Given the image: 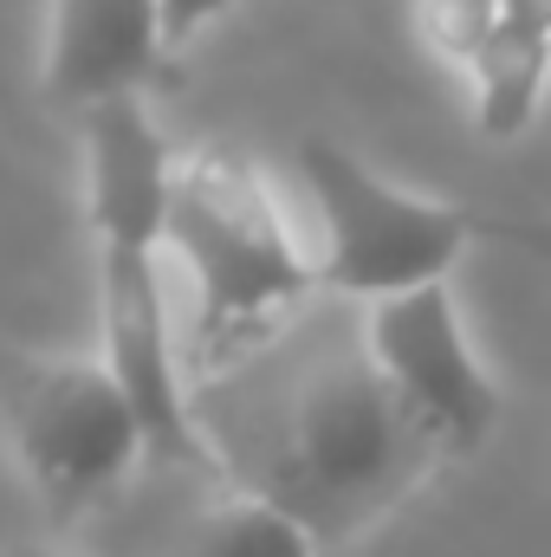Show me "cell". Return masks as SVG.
Wrapping results in <instances>:
<instances>
[{"instance_id":"obj_2","label":"cell","mask_w":551,"mask_h":557,"mask_svg":"<svg viewBox=\"0 0 551 557\" xmlns=\"http://www.w3.org/2000/svg\"><path fill=\"white\" fill-rule=\"evenodd\" d=\"M162 247L195 278L188 370L201 383L260 357L318 285V267H305V253L292 247L260 169L221 143L175 162Z\"/></svg>"},{"instance_id":"obj_4","label":"cell","mask_w":551,"mask_h":557,"mask_svg":"<svg viewBox=\"0 0 551 557\" xmlns=\"http://www.w3.org/2000/svg\"><path fill=\"white\" fill-rule=\"evenodd\" d=\"M0 416L13 454L52 519L98 506L143 447V421L105 357H20L0 376Z\"/></svg>"},{"instance_id":"obj_12","label":"cell","mask_w":551,"mask_h":557,"mask_svg":"<svg viewBox=\"0 0 551 557\" xmlns=\"http://www.w3.org/2000/svg\"><path fill=\"white\" fill-rule=\"evenodd\" d=\"M234 0H162V39H169V52L175 46H188L215 13H228Z\"/></svg>"},{"instance_id":"obj_3","label":"cell","mask_w":551,"mask_h":557,"mask_svg":"<svg viewBox=\"0 0 551 557\" xmlns=\"http://www.w3.org/2000/svg\"><path fill=\"white\" fill-rule=\"evenodd\" d=\"M298 175L325 221L318 285L344 298L383 305L421 285H441L448 267L461 260V247L474 240V208H441V201L403 195L325 137L298 143Z\"/></svg>"},{"instance_id":"obj_8","label":"cell","mask_w":551,"mask_h":557,"mask_svg":"<svg viewBox=\"0 0 551 557\" xmlns=\"http://www.w3.org/2000/svg\"><path fill=\"white\" fill-rule=\"evenodd\" d=\"M169 188H175V156L149 124L143 98L91 104L85 111V214L98 227V253L105 247L162 253Z\"/></svg>"},{"instance_id":"obj_9","label":"cell","mask_w":551,"mask_h":557,"mask_svg":"<svg viewBox=\"0 0 551 557\" xmlns=\"http://www.w3.org/2000/svg\"><path fill=\"white\" fill-rule=\"evenodd\" d=\"M169 72L162 0H52L46 85L52 98L91 111L105 98H143Z\"/></svg>"},{"instance_id":"obj_5","label":"cell","mask_w":551,"mask_h":557,"mask_svg":"<svg viewBox=\"0 0 551 557\" xmlns=\"http://www.w3.org/2000/svg\"><path fill=\"white\" fill-rule=\"evenodd\" d=\"M364 337L377 370L396 383V396L409 403V416L434 434L441 454H474L493 421L500 396L461 331V311L448 298V285H421L403 298H383L364 311Z\"/></svg>"},{"instance_id":"obj_6","label":"cell","mask_w":551,"mask_h":557,"mask_svg":"<svg viewBox=\"0 0 551 557\" xmlns=\"http://www.w3.org/2000/svg\"><path fill=\"white\" fill-rule=\"evenodd\" d=\"M98 298H105V363L118 376V389L131 396L143 421V447L156 460L175 467H221L215 447L195 428V403L182 389V363H175V337H169V305H162V278L156 253L137 247H105L98 253Z\"/></svg>"},{"instance_id":"obj_11","label":"cell","mask_w":551,"mask_h":557,"mask_svg":"<svg viewBox=\"0 0 551 557\" xmlns=\"http://www.w3.org/2000/svg\"><path fill=\"white\" fill-rule=\"evenodd\" d=\"M474 234L513 247V253H532L551 267V221H519V214H474Z\"/></svg>"},{"instance_id":"obj_1","label":"cell","mask_w":551,"mask_h":557,"mask_svg":"<svg viewBox=\"0 0 551 557\" xmlns=\"http://www.w3.org/2000/svg\"><path fill=\"white\" fill-rule=\"evenodd\" d=\"M195 428L247 499H267L311 545H344L377 525L428 460L434 434L377 370L364 324L311 318L201 389Z\"/></svg>"},{"instance_id":"obj_10","label":"cell","mask_w":551,"mask_h":557,"mask_svg":"<svg viewBox=\"0 0 551 557\" xmlns=\"http://www.w3.org/2000/svg\"><path fill=\"white\" fill-rule=\"evenodd\" d=\"M175 557H318V545L305 539V525H292L267 499L234 493L182 532Z\"/></svg>"},{"instance_id":"obj_13","label":"cell","mask_w":551,"mask_h":557,"mask_svg":"<svg viewBox=\"0 0 551 557\" xmlns=\"http://www.w3.org/2000/svg\"><path fill=\"white\" fill-rule=\"evenodd\" d=\"M0 557H65L59 545H39V539H20V545H7Z\"/></svg>"},{"instance_id":"obj_7","label":"cell","mask_w":551,"mask_h":557,"mask_svg":"<svg viewBox=\"0 0 551 557\" xmlns=\"http://www.w3.org/2000/svg\"><path fill=\"white\" fill-rule=\"evenodd\" d=\"M421 33L474 78V111L493 143L539 117L551 78V0H415Z\"/></svg>"}]
</instances>
